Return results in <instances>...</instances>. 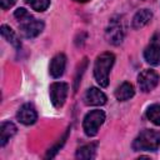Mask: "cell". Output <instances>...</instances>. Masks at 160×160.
<instances>
[{
  "label": "cell",
  "instance_id": "obj_1",
  "mask_svg": "<svg viewBox=\"0 0 160 160\" xmlns=\"http://www.w3.org/2000/svg\"><path fill=\"white\" fill-rule=\"evenodd\" d=\"M14 16L19 20V28L26 38H35L44 29V22L34 19L32 15H30V12L24 8L16 9Z\"/></svg>",
  "mask_w": 160,
  "mask_h": 160
},
{
  "label": "cell",
  "instance_id": "obj_2",
  "mask_svg": "<svg viewBox=\"0 0 160 160\" xmlns=\"http://www.w3.org/2000/svg\"><path fill=\"white\" fill-rule=\"evenodd\" d=\"M115 56L111 52H102L100 54L94 65V76L98 84L102 88L109 85V72L114 65Z\"/></svg>",
  "mask_w": 160,
  "mask_h": 160
},
{
  "label": "cell",
  "instance_id": "obj_3",
  "mask_svg": "<svg viewBox=\"0 0 160 160\" xmlns=\"http://www.w3.org/2000/svg\"><path fill=\"white\" fill-rule=\"evenodd\" d=\"M160 146V131L156 130H142L134 140L132 149L135 151H155Z\"/></svg>",
  "mask_w": 160,
  "mask_h": 160
},
{
  "label": "cell",
  "instance_id": "obj_4",
  "mask_svg": "<svg viewBox=\"0 0 160 160\" xmlns=\"http://www.w3.org/2000/svg\"><path fill=\"white\" fill-rule=\"evenodd\" d=\"M105 120V112L102 110H91L88 112L82 121V129L88 136H95L99 131V128Z\"/></svg>",
  "mask_w": 160,
  "mask_h": 160
},
{
  "label": "cell",
  "instance_id": "obj_5",
  "mask_svg": "<svg viewBox=\"0 0 160 160\" xmlns=\"http://www.w3.org/2000/svg\"><path fill=\"white\" fill-rule=\"evenodd\" d=\"M144 58L150 65L160 64V31L154 34L149 45L144 50Z\"/></svg>",
  "mask_w": 160,
  "mask_h": 160
},
{
  "label": "cell",
  "instance_id": "obj_6",
  "mask_svg": "<svg viewBox=\"0 0 160 160\" xmlns=\"http://www.w3.org/2000/svg\"><path fill=\"white\" fill-rule=\"evenodd\" d=\"M49 90H50V100H51L52 105L55 108H61L66 100L69 85L62 81H56L50 85Z\"/></svg>",
  "mask_w": 160,
  "mask_h": 160
},
{
  "label": "cell",
  "instance_id": "obj_7",
  "mask_svg": "<svg viewBox=\"0 0 160 160\" xmlns=\"http://www.w3.org/2000/svg\"><path fill=\"white\" fill-rule=\"evenodd\" d=\"M159 80H160L159 74L155 70H151V69H146V70L141 71L138 76L139 88L144 92H149L154 88H156V85L159 84Z\"/></svg>",
  "mask_w": 160,
  "mask_h": 160
},
{
  "label": "cell",
  "instance_id": "obj_8",
  "mask_svg": "<svg viewBox=\"0 0 160 160\" xmlns=\"http://www.w3.org/2000/svg\"><path fill=\"white\" fill-rule=\"evenodd\" d=\"M105 38L108 42L112 45H119L124 39V26L118 20H111L110 25L105 31Z\"/></svg>",
  "mask_w": 160,
  "mask_h": 160
},
{
  "label": "cell",
  "instance_id": "obj_9",
  "mask_svg": "<svg viewBox=\"0 0 160 160\" xmlns=\"http://www.w3.org/2000/svg\"><path fill=\"white\" fill-rule=\"evenodd\" d=\"M16 118H18V120L21 124H24V125H31V124H34L36 121L38 114H36L35 108L31 104H24L18 110Z\"/></svg>",
  "mask_w": 160,
  "mask_h": 160
},
{
  "label": "cell",
  "instance_id": "obj_10",
  "mask_svg": "<svg viewBox=\"0 0 160 160\" xmlns=\"http://www.w3.org/2000/svg\"><path fill=\"white\" fill-rule=\"evenodd\" d=\"M106 95L99 90L98 88H90L86 90L85 95H84V102L86 105H91V106H99V105H104L106 102Z\"/></svg>",
  "mask_w": 160,
  "mask_h": 160
},
{
  "label": "cell",
  "instance_id": "obj_11",
  "mask_svg": "<svg viewBox=\"0 0 160 160\" xmlns=\"http://www.w3.org/2000/svg\"><path fill=\"white\" fill-rule=\"evenodd\" d=\"M66 65V56L64 54H56L50 62V74L52 78H60L64 74Z\"/></svg>",
  "mask_w": 160,
  "mask_h": 160
},
{
  "label": "cell",
  "instance_id": "obj_12",
  "mask_svg": "<svg viewBox=\"0 0 160 160\" xmlns=\"http://www.w3.org/2000/svg\"><path fill=\"white\" fill-rule=\"evenodd\" d=\"M151 18H152V12L149 9H141L134 15L131 25L134 29H141L151 20Z\"/></svg>",
  "mask_w": 160,
  "mask_h": 160
},
{
  "label": "cell",
  "instance_id": "obj_13",
  "mask_svg": "<svg viewBox=\"0 0 160 160\" xmlns=\"http://www.w3.org/2000/svg\"><path fill=\"white\" fill-rule=\"evenodd\" d=\"M16 132V126L10 122V121H5L1 124L0 126V145L5 146L6 142L10 140L11 136H14Z\"/></svg>",
  "mask_w": 160,
  "mask_h": 160
},
{
  "label": "cell",
  "instance_id": "obj_14",
  "mask_svg": "<svg viewBox=\"0 0 160 160\" xmlns=\"http://www.w3.org/2000/svg\"><path fill=\"white\" fill-rule=\"evenodd\" d=\"M134 94H135V90L130 82H122L115 90V96L119 101H126V100L131 99L134 96Z\"/></svg>",
  "mask_w": 160,
  "mask_h": 160
},
{
  "label": "cell",
  "instance_id": "obj_15",
  "mask_svg": "<svg viewBox=\"0 0 160 160\" xmlns=\"http://www.w3.org/2000/svg\"><path fill=\"white\" fill-rule=\"evenodd\" d=\"M96 146H98L96 142H90V144H86V145L79 148L76 151V158L84 159V160L92 159L95 155V151H96Z\"/></svg>",
  "mask_w": 160,
  "mask_h": 160
},
{
  "label": "cell",
  "instance_id": "obj_16",
  "mask_svg": "<svg viewBox=\"0 0 160 160\" xmlns=\"http://www.w3.org/2000/svg\"><path fill=\"white\" fill-rule=\"evenodd\" d=\"M0 31H1V35H2L12 46H15L16 49H19V48L21 46V42H20L19 38L16 36V34L14 32V30H12L10 26H8V25H1Z\"/></svg>",
  "mask_w": 160,
  "mask_h": 160
},
{
  "label": "cell",
  "instance_id": "obj_17",
  "mask_svg": "<svg viewBox=\"0 0 160 160\" xmlns=\"http://www.w3.org/2000/svg\"><path fill=\"white\" fill-rule=\"evenodd\" d=\"M146 116L152 124L160 125V105L159 104L150 105L146 110Z\"/></svg>",
  "mask_w": 160,
  "mask_h": 160
},
{
  "label": "cell",
  "instance_id": "obj_18",
  "mask_svg": "<svg viewBox=\"0 0 160 160\" xmlns=\"http://www.w3.org/2000/svg\"><path fill=\"white\" fill-rule=\"evenodd\" d=\"M25 2L35 11H44L50 5V0H25Z\"/></svg>",
  "mask_w": 160,
  "mask_h": 160
},
{
  "label": "cell",
  "instance_id": "obj_19",
  "mask_svg": "<svg viewBox=\"0 0 160 160\" xmlns=\"http://www.w3.org/2000/svg\"><path fill=\"white\" fill-rule=\"evenodd\" d=\"M68 134H69V129L66 130L65 135H64V136H62V138L60 139V141H58V142H56V144H55V145H54V146H52L51 149H49L48 154L45 155V158H46V159H49V158L51 159V158H54V156L56 155V152H58V151L60 150V148H61V146L64 145V142H65V140H66V138H68Z\"/></svg>",
  "mask_w": 160,
  "mask_h": 160
},
{
  "label": "cell",
  "instance_id": "obj_20",
  "mask_svg": "<svg viewBox=\"0 0 160 160\" xmlns=\"http://www.w3.org/2000/svg\"><path fill=\"white\" fill-rule=\"evenodd\" d=\"M15 2H16V0H0V5H1V8H2L4 10L11 8Z\"/></svg>",
  "mask_w": 160,
  "mask_h": 160
},
{
  "label": "cell",
  "instance_id": "obj_21",
  "mask_svg": "<svg viewBox=\"0 0 160 160\" xmlns=\"http://www.w3.org/2000/svg\"><path fill=\"white\" fill-rule=\"evenodd\" d=\"M74 1H76V2H88L89 0H74Z\"/></svg>",
  "mask_w": 160,
  "mask_h": 160
}]
</instances>
